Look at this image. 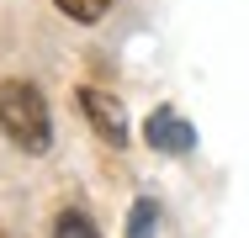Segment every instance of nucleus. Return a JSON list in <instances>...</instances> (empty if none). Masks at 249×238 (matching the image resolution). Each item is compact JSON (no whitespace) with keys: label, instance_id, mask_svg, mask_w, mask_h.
Listing matches in <instances>:
<instances>
[{"label":"nucleus","instance_id":"obj_4","mask_svg":"<svg viewBox=\"0 0 249 238\" xmlns=\"http://www.w3.org/2000/svg\"><path fill=\"white\" fill-rule=\"evenodd\" d=\"M154 222H159V206L149 196H138L133 212H127V238H154Z\"/></svg>","mask_w":249,"mask_h":238},{"label":"nucleus","instance_id":"obj_5","mask_svg":"<svg viewBox=\"0 0 249 238\" xmlns=\"http://www.w3.org/2000/svg\"><path fill=\"white\" fill-rule=\"evenodd\" d=\"M53 238H101V233H96V222H90V217L64 212V217H58V228H53Z\"/></svg>","mask_w":249,"mask_h":238},{"label":"nucleus","instance_id":"obj_3","mask_svg":"<svg viewBox=\"0 0 249 238\" xmlns=\"http://www.w3.org/2000/svg\"><path fill=\"white\" fill-rule=\"evenodd\" d=\"M143 133H149V143L159 148V153H191V143H196L191 122H186L180 111H154Z\"/></svg>","mask_w":249,"mask_h":238},{"label":"nucleus","instance_id":"obj_6","mask_svg":"<svg viewBox=\"0 0 249 238\" xmlns=\"http://www.w3.org/2000/svg\"><path fill=\"white\" fill-rule=\"evenodd\" d=\"M106 5H111V0H58V11H64V16H74V21H101V16H106Z\"/></svg>","mask_w":249,"mask_h":238},{"label":"nucleus","instance_id":"obj_2","mask_svg":"<svg viewBox=\"0 0 249 238\" xmlns=\"http://www.w3.org/2000/svg\"><path fill=\"white\" fill-rule=\"evenodd\" d=\"M74 101H80V111L90 117V127H96L106 143H127V117H122V106H117L106 90H90V85H85Z\"/></svg>","mask_w":249,"mask_h":238},{"label":"nucleus","instance_id":"obj_1","mask_svg":"<svg viewBox=\"0 0 249 238\" xmlns=\"http://www.w3.org/2000/svg\"><path fill=\"white\" fill-rule=\"evenodd\" d=\"M0 133L21 153H43L48 148V138H53L48 106H43V95L32 90L27 80H5L0 85Z\"/></svg>","mask_w":249,"mask_h":238}]
</instances>
